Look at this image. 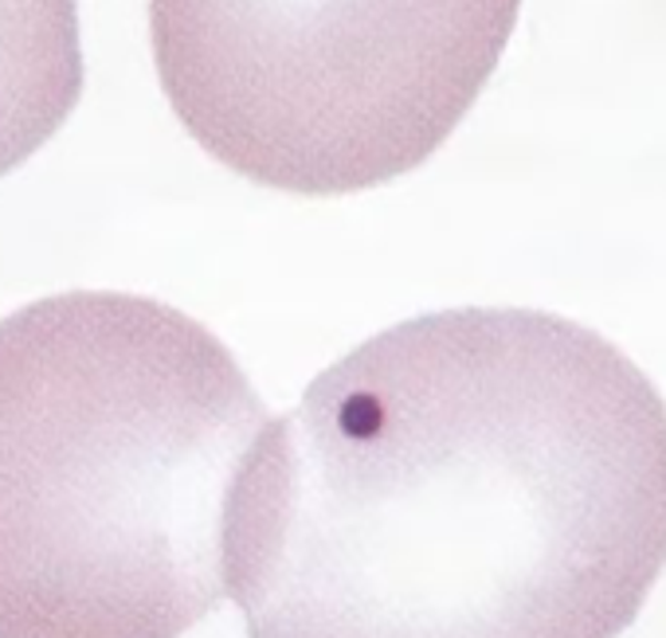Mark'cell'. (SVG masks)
<instances>
[{
	"label": "cell",
	"instance_id": "277c9868",
	"mask_svg": "<svg viewBox=\"0 0 666 638\" xmlns=\"http://www.w3.org/2000/svg\"><path fill=\"white\" fill-rule=\"evenodd\" d=\"M79 95V0H0V176L67 122Z\"/></svg>",
	"mask_w": 666,
	"mask_h": 638
},
{
	"label": "cell",
	"instance_id": "6da1fadb",
	"mask_svg": "<svg viewBox=\"0 0 666 638\" xmlns=\"http://www.w3.org/2000/svg\"><path fill=\"white\" fill-rule=\"evenodd\" d=\"M663 564V396L541 310L368 337L264 431L228 513L247 638H615Z\"/></svg>",
	"mask_w": 666,
	"mask_h": 638
},
{
	"label": "cell",
	"instance_id": "3957f363",
	"mask_svg": "<svg viewBox=\"0 0 666 638\" xmlns=\"http://www.w3.org/2000/svg\"><path fill=\"white\" fill-rule=\"evenodd\" d=\"M522 0H150L158 79L219 165L345 196L423 165L498 67Z\"/></svg>",
	"mask_w": 666,
	"mask_h": 638
},
{
	"label": "cell",
	"instance_id": "7a4b0ae2",
	"mask_svg": "<svg viewBox=\"0 0 666 638\" xmlns=\"http://www.w3.org/2000/svg\"><path fill=\"white\" fill-rule=\"evenodd\" d=\"M271 428L228 345L158 298L0 322V638H181L228 595V513Z\"/></svg>",
	"mask_w": 666,
	"mask_h": 638
}]
</instances>
